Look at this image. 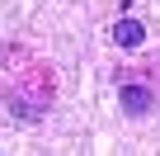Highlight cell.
<instances>
[{
    "label": "cell",
    "instance_id": "cell-1",
    "mask_svg": "<svg viewBox=\"0 0 160 156\" xmlns=\"http://www.w3.org/2000/svg\"><path fill=\"white\" fill-rule=\"evenodd\" d=\"M0 95H5V109L19 123H42L52 100H57L52 66L42 57H33L24 43L0 47Z\"/></svg>",
    "mask_w": 160,
    "mask_h": 156
},
{
    "label": "cell",
    "instance_id": "cell-2",
    "mask_svg": "<svg viewBox=\"0 0 160 156\" xmlns=\"http://www.w3.org/2000/svg\"><path fill=\"white\" fill-rule=\"evenodd\" d=\"M118 109L127 114V118H146L151 109H155V85H146V81H118Z\"/></svg>",
    "mask_w": 160,
    "mask_h": 156
},
{
    "label": "cell",
    "instance_id": "cell-3",
    "mask_svg": "<svg viewBox=\"0 0 160 156\" xmlns=\"http://www.w3.org/2000/svg\"><path fill=\"white\" fill-rule=\"evenodd\" d=\"M113 43H118V47H141V43H146V24L132 19V14H118V19H113Z\"/></svg>",
    "mask_w": 160,
    "mask_h": 156
}]
</instances>
